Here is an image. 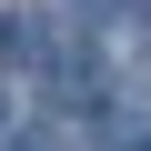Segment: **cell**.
Masks as SVG:
<instances>
[{
  "label": "cell",
  "instance_id": "2",
  "mask_svg": "<svg viewBox=\"0 0 151 151\" xmlns=\"http://www.w3.org/2000/svg\"><path fill=\"white\" fill-rule=\"evenodd\" d=\"M0 151H60V141H50V131H10Z\"/></svg>",
  "mask_w": 151,
  "mask_h": 151
},
{
  "label": "cell",
  "instance_id": "1",
  "mask_svg": "<svg viewBox=\"0 0 151 151\" xmlns=\"http://www.w3.org/2000/svg\"><path fill=\"white\" fill-rule=\"evenodd\" d=\"M50 40H60V30H50V10H10V20H0V60H10V70H40V60H50Z\"/></svg>",
  "mask_w": 151,
  "mask_h": 151
}]
</instances>
